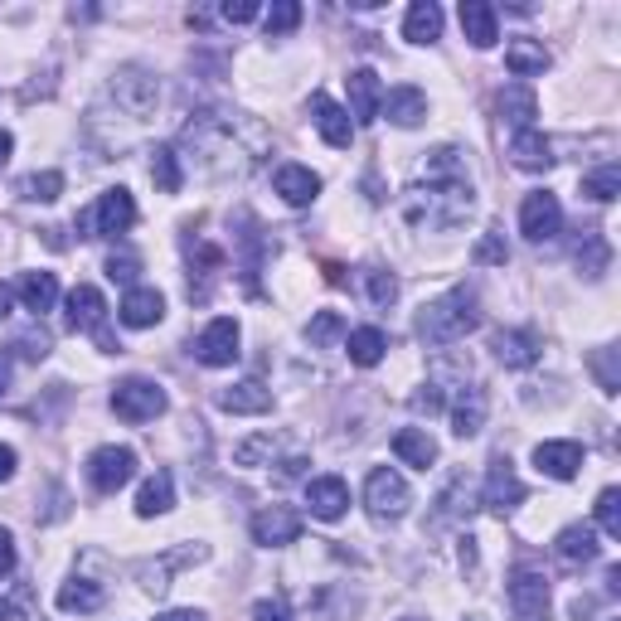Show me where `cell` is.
<instances>
[{
  "instance_id": "ac0fdd59",
  "label": "cell",
  "mask_w": 621,
  "mask_h": 621,
  "mask_svg": "<svg viewBox=\"0 0 621 621\" xmlns=\"http://www.w3.org/2000/svg\"><path fill=\"white\" fill-rule=\"evenodd\" d=\"M534 466L544 476H554V481H573L583 471V447L578 442H540L534 447Z\"/></svg>"
},
{
  "instance_id": "6f0895ef",
  "label": "cell",
  "mask_w": 621,
  "mask_h": 621,
  "mask_svg": "<svg viewBox=\"0 0 621 621\" xmlns=\"http://www.w3.org/2000/svg\"><path fill=\"white\" fill-rule=\"evenodd\" d=\"M10 316V287H0V320Z\"/></svg>"
},
{
  "instance_id": "c3c4849f",
  "label": "cell",
  "mask_w": 621,
  "mask_h": 621,
  "mask_svg": "<svg viewBox=\"0 0 621 621\" xmlns=\"http://www.w3.org/2000/svg\"><path fill=\"white\" fill-rule=\"evenodd\" d=\"M253 621H292V617H287V607L277 603V597H263V603L253 607Z\"/></svg>"
},
{
  "instance_id": "816d5d0a",
  "label": "cell",
  "mask_w": 621,
  "mask_h": 621,
  "mask_svg": "<svg viewBox=\"0 0 621 621\" xmlns=\"http://www.w3.org/2000/svg\"><path fill=\"white\" fill-rule=\"evenodd\" d=\"M10 476H15V447L0 442V481H10Z\"/></svg>"
},
{
  "instance_id": "7a4b0ae2",
  "label": "cell",
  "mask_w": 621,
  "mask_h": 621,
  "mask_svg": "<svg viewBox=\"0 0 621 621\" xmlns=\"http://www.w3.org/2000/svg\"><path fill=\"white\" fill-rule=\"evenodd\" d=\"M476 326H481V310H476V296L466 292V287L438 296V302H428L422 306V316H418V335L428 340L432 350L457 345V340H466Z\"/></svg>"
},
{
  "instance_id": "52a82bcc",
  "label": "cell",
  "mask_w": 621,
  "mask_h": 621,
  "mask_svg": "<svg viewBox=\"0 0 621 621\" xmlns=\"http://www.w3.org/2000/svg\"><path fill=\"white\" fill-rule=\"evenodd\" d=\"M563 229V210H558V200L548 190H534L524 194L520 204V233L530 238V243H548V238H558Z\"/></svg>"
},
{
  "instance_id": "7c38bea8",
  "label": "cell",
  "mask_w": 621,
  "mask_h": 621,
  "mask_svg": "<svg viewBox=\"0 0 621 621\" xmlns=\"http://www.w3.org/2000/svg\"><path fill=\"white\" fill-rule=\"evenodd\" d=\"M310 122H316L320 141H326V147H335V151H345L350 141H355V122H350V112L340 107L335 98H326V92H316V98H310Z\"/></svg>"
},
{
  "instance_id": "db71d44e",
  "label": "cell",
  "mask_w": 621,
  "mask_h": 621,
  "mask_svg": "<svg viewBox=\"0 0 621 621\" xmlns=\"http://www.w3.org/2000/svg\"><path fill=\"white\" fill-rule=\"evenodd\" d=\"M155 621H204V612H194V607H180V612H161Z\"/></svg>"
},
{
  "instance_id": "4fadbf2b",
  "label": "cell",
  "mask_w": 621,
  "mask_h": 621,
  "mask_svg": "<svg viewBox=\"0 0 621 621\" xmlns=\"http://www.w3.org/2000/svg\"><path fill=\"white\" fill-rule=\"evenodd\" d=\"M524 500V481L515 476V466L510 457H495L491 461V476H485V510H495V515H510L515 505Z\"/></svg>"
},
{
  "instance_id": "9a60e30c",
  "label": "cell",
  "mask_w": 621,
  "mask_h": 621,
  "mask_svg": "<svg viewBox=\"0 0 621 621\" xmlns=\"http://www.w3.org/2000/svg\"><path fill=\"white\" fill-rule=\"evenodd\" d=\"M306 505L316 520H340V515L350 510V485L340 481V476H316V481L306 485Z\"/></svg>"
},
{
  "instance_id": "e0dca14e",
  "label": "cell",
  "mask_w": 621,
  "mask_h": 621,
  "mask_svg": "<svg viewBox=\"0 0 621 621\" xmlns=\"http://www.w3.org/2000/svg\"><path fill=\"white\" fill-rule=\"evenodd\" d=\"M273 185L292 210H306V204H316V194H320V175L306 170V165H277Z\"/></svg>"
},
{
  "instance_id": "6da1fadb",
  "label": "cell",
  "mask_w": 621,
  "mask_h": 621,
  "mask_svg": "<svg viewBox=\"0 0 621 621\" xmlns=\"http://www.w3.org/2000/svg\"><path fill=\"white\" fill-rule=\"evenodd\" d=\"M408 219L428 224V229H457V224L466 219V214L476 210V194H471V180H466L461 170V151L457 147H442L432 151L428 161V185L422 190H408Z\"/></svg>"
},
{
  "instance_id": "44dd1931",
  "label": "cell",
  "mask_w": 621,
  "mask_h": 621,
  "mask_svg": "<svg viewBox=\"0 0 621 621\" xmlns=\"http://www.w3.org/2000/svg\"><path fill=\"white\" fill-rule=\"evenodd\" d=\"M403 39L408 45H438L442 39V5L438 0H413L403 15Z\"/></svg>"
},
{
  "instance_id": "4316f807",
  "label": "cell",
  "mask_w": 621,
  "mask_h": 621,
  "mask_svg": "<svg viewBox=\"0 0 621 621\" xmlns=\"http://www.w3.org/2000/svg\"><path fill=\"white\" fill-rule=\"evenodd\" d=\"M15 292H20V306L45 316V310H54V302H59V277L54 273H25Z\"/></svg>"
},
{
  "instance_id": "ee69618b",
  "label": "cell",
  "mask_w": 621,
  "mask_h": 621,
  "mask_svg": "<svg viewBox=\"0 0 621 621\" xmlns=\"http://www.w3.org/2000/svg\"><path fill=\"white\" fill-rule=\"evenodd\" d=\"M137 273H141V263H137V257H131V253H112L107 257V277H112V282H127V287H137Z\"/></svg>"
},
{
  "instance_id": "b9f144b4",
  "label": "cell",
  "mask_w": 621,
  "mask_h": 621,
  "mask_svg": "<svg viewBox=\"0 0 621 621\" xmlns=\"http://www.w3.org/2000/svg\"><path fill=\"white\" fill-rule=\"evenodd\" d=\"M476 263H485V267H505V263H510V248H505L500 229H491L481 243H476Z\"/></svg>"
},
{
  "instance_id": "30bf717a",
  "label": "cell",
  "mask_w": 621,
  "mask_h": 621,
  "mask_svg": "<svg viewBox=\"0 0 621 621\" xmlns=\"http://www.w3.org/2000/svg\"><path fill=\"white\" fill-rule=\"evenodd\" d=\"M102 320H107V296H102L98 287H74V292H68V326L92 330V335L102 340V350H117L112 335L102 330Z\"/></svg>"
},
{
  "instance_id": "f35d334b",
  "label": "cell",
  "mask_w": 621,
  "mask_h": 621,
  "mask_svg": "<svg viewBox=\"0 0 621 621\" xmlns=\"http://www.w3.org/2000/svg\"><path fill=\"white\" fill-rule=\"evenodd\" d=\"M263 25H267V35H292V29L302 25V5H296V0H277L263 15Z\"/></svg>"
},
{
  "instance_id": "7402d4cb",
  "label": "cell",
  "mask_w": 621,
  "mask_h": 621,
  "mask_svg": "<svg viewBox=\"0 0 621 621\" xmlns=\"http://www.w3.org/2000/svg\"><path fill=\"white\" fill-rule=\"evenodd\" d=\"M491 350L505 369H530L534 359H540V340H534L530 330H500V335L491 340Z\"/></svg>"
},
{
  "instance_id": "e575fe53",
  "label": "cell",
  "mask_w": 621,
  "mask_h": 621,
  "mask_svg": "<svg viewBox=\"0 0 621 621\" xmlns=\"http://www.w3.org/2000/svg\"><path fill=\"white\" fill-rule=\"evenodd\" d=\"M151 180L161 194H175L185 185V170H180V155H175V147H155L151 151Z\"/></svg>"
},
{
  "instance_id": "bcb514c9",
  "label": "cell",
  "mask_w": 621,
  "mask_h": 621,
  "mask_svg": "<svg viewBox=\"0 0 621 621\" xmlns=\"http://www.w3.org/2000/svg\"><path fill=\"white\" fill-rule=\"evenodd\" d=\"M263 457H273V438H253L238 447V466H257Z\"/></svg>"
},
{
  "instance_id": "ab89813d",
  "label": "cell",
  "mask_w": 621,
  "mask_h": 621,
  "mask_svg": "<svg viewBox=\"0 0 621 621\" xmlns=\"http://www.w3.org/2000/svg\"><path fill=\"white\" fill-rule=\"evenodd\" d=\"M607 238L603 233H587V248H578V267H583L587 277H603L607 273Z\"/></svg>"
},
{
  "instance_id": "8d00e7d4",
  "label": "cell",
  "mask_w": 621,
  "mask_h": 621,
  "mask_svg": "<svg viewBox=\"0 0 621 621\" xmlns=\"http://www.w3.org/2000/svg\"><path fill=\"white\" fill-rule=\"evenodd\" d=\"M20 194L35 200V204H54L59 194H64V175H59V170H39V175H29V180L20 185Z\"/></svg>"
},
{
  "instance_id": "7bdbcfd3",
  "label": "cell",
  "mask_w": 621,
  "mask_h": 621,
  "mask_svg": "<svg viewBox=\"0 0 621 621\" xmlns=\"http://www.w3.org/2000/svg\"><path fill=\"white\" fill-rule=\"evenodd\" d=\"M593 369H597V384H603V393H617L621 389V375H617V350H597L593 355Z\"/></svg>"
},
{
  "instance_id": "f907efd6",
  "label": "cell",
  "mask_w": 621,
  "mask_h": 621,
  "mask_svg": "<svg viewBox=\"0 0 621 621\" xmlns=\"http://www.w3.org/2000/svg\"><path fill=\"white\" fill-rule=\"evenodd\" d=\"M20 345H25L29 359H45V355H49V335H45V330H39V335H25Z\"/></svg>"
},
{
  "instance_id": "8992f818",
  "label": "cell",
  "mask_w": 621,
  "mask_h": 621,
  "mask_svg": "<svg viewBox=\"0 0 621 621\" xmlns=\"http://www.w3.org/2000/svg\"><path fill=\"white\" fill-rule=\"evenodd\" d=\"M131 476H137V452L131 447H98L88 457V481L98 485L102 495H117Z\"/></svg>"
},
{
  "instance_id": "484cf974",
  "label": "cell",
  "mask_w": 621,
  "mask_h": 621,
  "mask_svg": "<svg viewBox=\"0 0 621 621\" xmlns=\"http://www.w3.org/2000/svg\"><path fill=\"white\" fill-rule=\"evenodd\" d=\"M117 98L127 102L137 117H147V112L155 107V98H161V88H155V78H147L141 68H122L117 74Z\"/></svg>"
},
{
  "instance_id": "f546056e",
  "label": "cell",
  "mask_w": 621,
  "mask_h": 621,
  "mask_svg": "<svg viewBox=\"0 0 621 621\" xmlns=\"http://www.w3.org/2000/svg\"><path fill=\"white\" fill-rule=\"evenodd\" d=\"M393 452H398V461L418 466V471H428V466L438 461V442H432L428 428H403L398 438H393Z\"/></svg>"
},
{
  "instance_id": "74e56055",
  "label": "cell",
  "mask_w": 621,
  "mask_h": 621,
  "mask_svg": "<svg viewBox=\"0 0 621 621\" xmlns=\"http://www.w3.org/2000/svg\"><path fill=\"white\" fill-rule=\"evenodd\" d=\"M597 524H603L607 540H621V491L617 485H607V491L597 495Z\"/></svg>"
},
{
  "instance_id": "1f68e13d",
  "label": "cell",
  "mask_w": 621,
  "mask_h": 621,
  "mask_svg": "<svg viewBox=\"0 0 621 621\" xmlns=\"http://www.w3.org/2000/svg\"><path fill=\"white\" fill-rule=\"evenodd\" d=\"M505 64H510L515 78H534L548 68V49L540 39H510V45H505Z\"/></svg>"
},
{
  "instance_id": "277c9868",
  "label": "cell",
  "mask_w": 621,
  "mask_h": 621,
  "mask_svg": "<svg viewBox=\"0 0 621 621\" xmlns=\"http://www.w3.org/2000/svg\"><path fill=\"white\" fill-rule=\"evenodd\" d=\"M413 505V491L408 481H403L393 466H375L365 481V510L375 515V520H403Z\"/></svg>"
},
{
  "instance_id": "ffe728a7",
  "label": "cell",
  "mask_w": 621,
  "mask_h": 621,
  "mask_svg": "<svg viewBox=\"0 0 621 621\" xmlns=\"http://www.w3.org/2000/svg\"><path fill=\"white\" fill-rule=\"evenodd\" d=\"M461 35L471 39L476 49H491L495 39H500V15H495V5H485V0H461Z\"/></svg>"
},
{
  "instance_id": "d590c367",
  "label": "cell",
  "mask_w": 621,
  "mask_h": 621,
  "mask_svg": "<svg viewBox=\"0 0 621 621\" xmlns=\"http://www.w3.org/2000/svg\"><path fill=\"white\" fill-rule=\"evenodd\" d=\"M583 194H587V200H597V204H612L621 194V170H617V165H603V170L583 175Z\"/></svg>"
},
{
  "instance_id": "11a10c76",
  "label": "cell",
  "mask_w": 621,
  "mask_h": 621,
  "mask_svg": "<svg viewBox=\"0 0 621 621\" xmlns=\"http://www.w3.org/2000/svg\"><path fill=\"white\" fill-rule=\"evenodd\" d=\"M10 369H15V359H10V350H0V393L10 389Z\"/></svg>"
},
{
  "instance_id": "9f6ffc18",
  "label": "cell",
  "mask_w": 621,
  "mask_h": 621,
  "mask_svg": "<svg viewBox=\"0 0 621 621\" xmlns=\"http://www.w3.org/2000/svg\"><path fill=\"white\" fill-rule=\"evenodd\" d=\"M10 151H15V137H10V131H0V170H5Z\"/></svg>"
},
{
  "instance_id": "d4e9b609",
  "label": "cell",
  "mask_w": 621,
  "mask_h": 621,
  "mask_svg": "<svg viewBox=\"0 0 621 621\" xmlns=\"http://www.w3.org/2000/svg\"><path fill=\"white\" fill-rule=\"evenodd\" d=\"M481 428H485V393L476 384H466L457 393V403H452V432L457 438H476Z\"/></svg>"
},
{
  "instance_id": "2e32d148",
  "label": "cell",
  "mask_w": 621,
  "mask_h": 621,
  "mask_svg": "<svg viewBox=\"0 0 621 621\" xmlns=\"http://www.w3.org/2000/svg\"><path fill=\"white\" fill-rule=\"evenodd\" d=\"M117 316H122V326H131V330H151L165 320V296L155 292V287H131V292L122 296Z\"/></svg>"
},
{
  "instance_id": "f5cc1de1",
  "label": "cell",
  "mask_w": 621,
  "mask_h": 621,
  "mask_svg": "<svg viewBox=\"0 0 621 621\" xmlns=\"http://www.w3.org/2000/svg\"><path fill=\"white\" fill-rule=\"evenodd\" d=\"M413 408H418V413H438L442 408L438 393H432V384H428V393H418V398H413Z\"/></svg>"
},
{
  "instance_id": "3957f363",
  "label": "cell",
  "mask_w": 621,
  "mask_h": 621,
  "mask_svg": "<svg viewBox=\"0 0 621 621\" xmlns=\"http://www.w3.org/2000/svg\"><path fill=\"white\" fill-rule=\"evenodd\" d=\"M165 408H170V398H165V389L155 384V379L131 375V379H122V384L112 389V413L127 418V422H155Z\"/></svg>"
},
{
  "instance_id": "d6986e66",
  "label": "cell",
  "mask_w": 621,
  "mask_h": 621,
  "mask_svg": "<svg viewBox=\"0 0 621 621\" xmlns=\"http://www.w3.org/2000/svg\"><path fill=\"white\" fill-rule=\"evenodd\" d=\"M554 554L563 558L568 568H583V563H597L603 544H597V530H593V524H568V530L554 540Z\"/></svg>"
},
{
  "instance_id": "f6af8a7d",
  "label": "cell",
  "mask_w": 621,
  "mask_h": 621,
  "mask_svg": "<svg viewBox=\"0 0 621 621\" xmlns=\"http://www.w3.org/2000/svg\"><path fill=\"white\" fill-rule=\"evenodd\" d=\"M369 296H375V306H389L398 296V282L389 273H369Z\"/></svg>"
},
{
  "instance_id": "d6a6232c",
  "label": "cell",
  "mask_w": 621,
  "mask_h": 621,
  "mask_svg": "<svg viewBox=\"0 0 621 621\" xmlns=\"http://www.w3.org/2000/svg\"><path fill=\"white\" fill-rule=\"evenodd\" d=\"M175 505V476L170 471H155L147 485H141L137 495V515L141 520H155V515H165Z\"/></svg>"
},
{
  "instance_id": "ba28073f",
  "label": "cell",
  "mask_w": 621,
  "mask_h": 621,
  "mask_svg": "<svg viewBox=\"0 0 621 621\" xmlns=\"http://www.w3.org/2000/svg\"><path fill=\"white\" fill-rule=\"evenodd\" d=\"M510 612L515 621H548V578L534 568H520L510 578Z\"/></svg>"
},
{
  "instance_id": "9c48e42d",
  "label": "cell",
  "mask_w": 621,
  "mask_h": 621,
  "mask_svg": "<svg viewBox=\"0 0 621 621\" xmlns=\"http://www.w3.org/2000/svg\"><path fill=\"white\" fill-rule=\"evenodd\" d=\"M302 540V515L287 510V505H267L253 515V544L263 548H287Z\"/></svg>"
},
{
  "instance_id": "7dc6e473",
  "label": "cell",
  "mask_w": 621,
  "mask_h": 621,
  "mask_svg": "<svg viewBox=\"0 0 621 621\" xmlns=\"http://www.w3.org/2000/svg\"><path fill=\"white\" fill-rule=\"evenodd\" d=\"M219 15L229 20V25H248V20L257 15V5H253V0H224V5H219Z\"/></svg>"
},
{
  "instance_id": "f1b7e54d",
  "label": "cell",
  "mask_w": 621,
  "mask_h": 621,
  "mask_svg": "<svg viewBox=\"0 0 621 621\" xmlns=\"http://www.w3.org/2000/svg\"><path fill=\"white\" fill-rule=\"evenodd\" d=\"M384 350H389V340H384V330H375V326H359L345 335V355H350V365H359V369H375L379 359H384Z\"/></svg>"
},
{
  "instance_id": "cb8c5ba5",
  "label": "cell",
  "mask_w": 621,
  "mask_h": 621,
  "mask_svg": "<svg viewBox=\"0 0 621 621\" xmlns=\"http://www.w3.org/2000/svg\"><path fill=\"white\" fill-rule=\"evenodd\" d=\"M219 408L224 413H238V418H253V413L273 408V389L257 384V379H243V384H233V389L219 393Z\"/></svg>"
},
{
  "instance_id": "60d3db41",
  "label": "cell",
  "mask_w": 621,
  "mask_h": 621,
  "mask_svg": "<svg viewBox=\"0 0 621 621\" xmlns=\"http://www.w3.org/2000/svg\"><path fill=\"white\" fill-rule=\"evenodd\" d=\"M306 335H310V345H335V340L345 335V320H340L335 310H320V316L306 326Z\"/></svg>"
},
{
  "instance_id": "5b68a950",
  "label": "cell",
  "mask_w": 621,
  "mask_h": 621,
  "mask_svg": "<svg viewBox=\"0 0 621 621\" xmlns=\"http://www.w3.org/2000/svg\"><path fill=\"white\" fill-rule=\"evenodd\" d=\"M238 340H243V330H238L233 316H214L210 326L200 330V340H194V359L210 369H229L238 359Z\"/></svg>"
},
{
  "instance_id": "4dcf8cb0",
  "label": "cell",
  "mask_w": 621,
  "mask_h": 621,
  "mask_svg": "<svg viewBox=\"0 0 621 621\" xmlns=\"http://www.w3.org/2000/svg\"><path fill=\"white\" fill-rule=\"evenodd\" d=\"M500 117L510 122L515 131H530L534 117H540V102H534V92L524 88V83H510V88L500 92Z\"/></svg>"
},
{
  "instance_id": "83f0119b",
  "label": "cell",
  "mask_w": 621,
  "mask_h": 621,
  "mask_svg": "<svg viewBox=\"0 0 621 621\" xmlns=\"http://www.w3.org/2000/svg\"><path fill=\"white\" fill-rule=\"evenodd\" d=\"M379 112H389L393 127H418V122L428 117V98H422L418 88H393V92H384V107Z\"/></svg>"
},
{
  "instance_id": "5bb4252c",
  "label": "cell",
  "mask_w": 621,
  "mask_h": 621,
  "mask_svg": "<svg viewBox=\"0 0 621 621\" xmlns=\"http://www.w3.org/2000/svg\"><path fill=\"white\" fill-rule=\"evenodd\" d=\"M345 88H350V122H379V107H384V83H379L375 68H355V74L345 78Z\"/></svg>"
},
{
  "instance_id": "680465c9",
  "label": "cell",
  "mask_w": 621,
  "mask_h": 621,
  "mask_svg": "<svg viewBox=\"0 0 621 621\" xmlns=\"http://www.w3.org/2000/svg\"><path fill=\"white\" fill-rule=\"evenodd\" d=\"M0 621H10V603H0Z\"/></svg>"
},
{
  "instance_id": "603a6c76",
  "label": "cell",
  "mask_w": 621,
  "mask_h": 621,
  "mask_svg": "<svg viewBox=\"0 0 621 621\" xmlns=\"http://www.w3.org/2000/svg\"><path fill=\"white\" fill-rule=\"evenodd\" d=\"M510 161L520 165V170H548L554 165V147H548V137L540 127H530V131H515L510 137Z\"/></svg>"
},
{
  "instance_id": "681fc988",
  "label": "cell",
  "mask_w": 621,
  "mask_h": 621,
  "mask_svg": "<svg viewBox=\"0 0 621 621\" xmlns=\"http://www.w3.org/2000/svg\"><path fill=\"white\" fill-rule=\"evenodd\" d=\"M15 573V534L0 530V578Z\"/></svg>"
},
{
  "instance_id": "8fae6325",
  "label": "cell",
  "mask_w": 621,
  "mask_h": 621,
  "mask_svg": "<svg viewBox=\"0 0 621 621\" xmlns=\"http://www.w3.org/2000/svg\"><path fill=\"white\" fill-rule=\"evenodd\" d=\"M131 224H137V200L117 185V190H107L98 200V210H92V238H117V233H127Z\"/></svg>"
},
{
  "instance_id": "836d02e7",
  "label": "cell",
  "mask_w": 621,
  "mask_h": 621,
  "mask_svg": "<svg viewBox=\"0 0 621 621\" xmlns=\"http://www.w3.org/2000/svg\"><path fill=\"white\" fill-rule=\"evenodd\" d=\"M59 612H98L102 607V587L92 583V578H68L64 587H59Z\"/></svg>"
}]
</instances>
